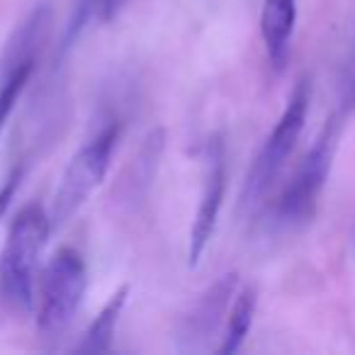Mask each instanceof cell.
<instances>
[{
    "mask_svg": "<svg viewBox=\"0 0 355 355\" xmlns=\"http://www.w3.org/2000/svg\"><path fill=\"white\" fill-rule=\"evenodd\" d=\"M51 217L40 202H30L15 214L0 251V290L17 311L35 304V277L40 258L51 236Z\"/></svg>",
    "mask_w": 355,
    "mask_h": 355,
    "instance_id": "6da1fadb",
    "label": "cell"
},
{
    "mask_svg": "<svg viewBox=\"0 0 355 355\" xmlns=\"http://www.w3.org/2000/svg\"><path fill=\"white\" fill-rule=\"evenodd\" d=\"M119 137H122V124L110 122L73 153L64 175H61L59 190H56L54 202H51L49 209L51 227L54 229L69 224V219H73L78 214V209L88 202L95 188L105 180Z\"/></svg>",
    "mask_w": 355,
    "mask_h": 355,
    "instance_id": "277c9868",
    "label": "cell"
},
{
    "mask_svg": "<svg viewBox=\"0 0 355 355\" xmlns=\"http://www.w3.org/2000/svg\"><path fill=\"white\" fill-rule=\"evenodd\" d=\"M88 290L83 253L64 246L49 258L37 290V329L44 338H56L71 326Z\"/></svg>",
    "mask_w": 355,
    "mask_h": 355,
    "instance_id": "3957f363",
    "label": "cell"
},
{
    "mask_svg": "<svg viewBox=\"0 0 355 355\" xmlns=\"http://www.w3.org/2000/svg\"><path fill=\"white\" fill-rule=\"evenodd\" d=\"M336 141H338V127H336V119H329L324 132L304 153L272 207V222L277 227L295 229L314 219L326 178L331 173V163H334Z\"/></svg>",
    "mask_w": 355,
    "mask_h": 355,
    "instance_id": "5b68a950",
    "label": "cell"
},
{
    "mask_svg": "<svg viewBox=\"0 0 355 355\" xmlns=\"http://www.w3.org/2000/svg\"><path fill=\"white\" fill-rule=\"evenodd\" d=\"M239 287V272L232 270L227 275L217 277L193 304L188 306L175 329L178 350H200L214 334L219 326L227 321L232 297L236 295Z\"/></svg>",
    "mask_w": 355,
    "mask_h": 355,
    "instance_id": "52a82bcc",
    "label": "cell"
},
{
    "mask_svg": "<svg viewBox=\"0 0 355 355\" xmlns=\"http://www.w3.org/2000/svg\"><path fill=\"white\" fill-rule=\"evenodd\" d=\"M258 309V290L253 285L243 287L236 297L234 304L229 306L227 321H224L222 331V343H219V353H236L246 340L248 331L253 326V316Z\"/></svg>",
    "mask_w": 355,
    "mask_h": 355,
    "instance_id": "8fae6325",
    "label": "cell"
},
{
    "mask_svg": "<svg viewBox=\"0 0 355 355\" xmlns=\"http://www.w3.org/2000/svg\"><path fill=\"white\" fill-rule=\"evenodd\" d=\"M127 297H129V285H122L103 304L100 314L88 326V331L83 334L80 343L76 345V350H80V353H107L112 348L114 331H117V321L124 311V304H127Z\"/></svg>",
    "mask_w": 355,
    "mask_h": 355,
    "instance_id": "9c48e42d",
    "label": "cell"
},
{
    "mask_svg": "<svg viewBox=\"0 0 355 355\" xmlns=\"http://www.w3.org/2000/svg\"><path fill=\"white\" fill-rule=\"evenodd\" d=\"M35 66H37V59L17 64L8 71H0V134L6 129V122L10 119L15 105L20 103L22 93H25L27 83H30V78H32Z\"/></svg>",
    "mask_w": 355,
    "mask_h": 355,
    "instance_id": "7c38bea8",
    "label": "cell"
},
{
    "mask_svg": "<svg viewBox=\"0 0 355 355\" xmlns=\"http://www.w3.org/2000/svg\"><path fill=\"white\" fill-rule=\"evenodd\" d=\"M127 3L129 0H76L73 15H71L64 40H61V51H69L80 40V35L85 30H90V27L112 22Z\"/></svg>",
    "mask_w": 355,
    "mask_h": 355,
    "instance_id": "30bf717a",
    "label": "cell"
},
{
    "mask_svg": "<svg viewBox=\"0 0 355 355\" xmlns=\"http://www.w3.org/2000/svg\"><path fill=\"white\" fill-rule=\"evenodd\" d=\"M224 195H227V146H224L222 134H214L205 144L202 156V188H200L198 212L193 217L188 239V263L195 268L202 261L209 241L217 229L219 214L224 207Z\"/></svg>",
    "mask_w": 355,
    "mask_h": 355,
    "instance_id": "8992f818",
    "label": "cell"
},
{
    "mask_svg": "<svg viewBox=\"0 0 355 355\" xmlns=\"http://www.w3.org/2000/svg\"><path fill=\"white\" fill-rule=\"evenodd\" d=\"M27 158H22L20 163H17L15 168H12L10 173H8V178H6V183L0 185V219L6 217V212H8V207H10V202L15 200V195H17V190H20V183H22V178L27 175Z\"/></svg>",
    "mask_w": 355,
    "mask_h": 355,
    "instance_id": "4fadbf2b",
    "label": "cell"
},
{
    "mask_svg": "<svg viewBox=\"0 0 355 355\" xmlns=\"http://www.w3.org/2000/svg\"><path fill=\"white\" fill-rule=\"evenodd\" d=\"M297 25V0H263L261 35L268 51V61L275 71H282L290 56L292 37Z\"/></svg>",
    "mask_w": 355,
    "mask_h": 355,
    "instance_id": "ba28073f",
    "label": "cell"
},
{
    "mask_svg": "<svg viewBox=\"0 0 355 355\" xmlns=\"http://www.w3.org/2000/svg\"><path fill=\"white\" fill-rule=\"evenodd\" d=\"M311 103V83L306 78L297 80L292 88L287 105L282 110L280 119L275 122L272 132L263 141L261 151H258L256 161H253L251 171L246 175V183L241 190V209H251L266 198L268 190L275 185L277 175L282 173L285 163L290 161L292 151H295L297 141H300L302 132H304L306 114H309Z\"/></svg>",
    "mask_w": 355,
    "mask_h": 355,
    "instance_id": "7a4b0ae2",
    "label": "cell"
}]
</instances>
